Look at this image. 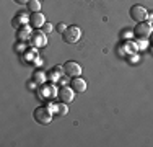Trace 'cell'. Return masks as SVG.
<instances>
[{
    "label": "cell",
    "mask_w": 153,
    "mask_h": 147,
    "mask_svg": "<svg viewBox=\"0 0 153 147\" xmlns=\"http://www.w3.org/2000/svg\"><path fill=\"white\" fill-rule=\"evenodd\" d=\"M51 108H52V111H54V115H57V116H65L68 113V106H67V103H64V101H60V103H51Z\"/></svg>",
    "instance_id": "4fadbf2b"
},
{
    "label": "cell",
    "mask_w": 153,
    "mask_h": 147,
    "mask_svg": "<svg viewBox=\"0 0 153 147\" xmlns=\"http://www.w3.org/2000/svg\"><path fill=\"white\" fill-rule=\"evenodd\" d=\"M33 118H34L36 123L42 124V126H47L51 124V121L54 119V111L51 106H38V108L33 111Z\"/></svg>",
    "instance_id": "6da1fadb"
},
{
    "label": "cell",
    "mask_w": 153,
    "mask_h": 147,
    "mask_svg": "<svg viewBox=\"0 0 153 147\" xmlns=\"http://www.w3.org/2000/svg\"><path fill=\"white\" fill-rule=\"evenodd\" d=\"M33 80L36 82V85H42V83H46V74L42 70H34V74H33Z\"/></svg>",
    "instance_id": "9a60e30c"
},
{
    "label": "cell",
    "mask_w": 153,
    "mask_h": 147,
    "mask_svg": "<svg viewBox=\"0 0 153 147\" xmlns=\"http://www.w3.org/2000/svg\"><path fill=\"white\" fill-rule=\"evenodd\" d=\"M31 34H33V28L30 26V25H25V26H21V28L16 29V39H18V43L30 41Z\"/></svg>",
    "instance_id": "7c38bea8"
},
{
    "label": "cell",
    "mask_w": 153,
    "mask_h": 147,
    "mask_svg": "<svg viewBox=\"0 0 153 147\" xmlns=\"http://www.w3.org/2000/svg\"><path fill=\"white\" fill-rule=\"evenodd\" d=\"M25 25H30V16H28L26 13L20 12V13H16L15 16L12 18V26L15 28V29L25 26Z\"/></svg>",
    "instance_id": "8fae6325"
},
{
    "label": "cell",
    "mask_w": 153,
    "mask_h": 147,
    "mask_svg": "<svg viewBox=\"0 0 153 147\" xmlns=\"http://www.w3.org/2000/svg\"><path fill=\"white\" fill-rule=\"evenodd\" d=\"M26 10L30 13H36V12H41V2L39 0H30L26 5Z\"/></svg>",
    "instance_id": "5bb4252c"
},
{
    "label": "cell",
    "mask_w": 153,
    "mask_h": 147,
    "mask_svg": "<svg viewBox=\"0 0 153 147\" xmlns=\"http://www.w3.org/2000/svg\"><path fill=\"white\" fill-rule=\"evenodd\" d=\"M130 18L137 23H142V21H147L148 20V10L142 5H132L130 7Z\"/></svg>",
    "instance_id": "277c9868"
},
{
    "label": "cell",
    "mask_w": 153,
    "mask_h": 147,
    "mask_svg": "<svg viewBox=\"0 0 153 147\" xmlns=\"http://www.w3.org/2000/svg\"><path fill=\"white\" fill-rule=\"evenodd\" d=\"M70 87L74 88L76 93H83L88 88V82L85 79H82V77H74V79H70Z\"/></svg>",
    "instance_id": "30bf717a"
},
{
    "label": "cell",
    "mask_w": 153,
    "mask_h": 147,
    "mask_svg": "<svg viewBox=\"0 0 153 147\" xmlns=\"http://www.w3.org/2000/svg\"><path fill=\"white\" fill-rule=\"evenodd\" d=\"M135 46H137V51H138V49H145V47L148 46V43H147V39H137V41H135Z\"/></svg>",
    "instance_id": "e0dca14e"
},
{
    "label": "cell",
    "mask_w": 153,
    "mask_h": 147,
    "mask_svg": "<svg viewBox=\"0 0 153 147\" xmlns=\"http://www.w3.org/2000/svg\"><path fill=\"white\" fill-rule=\"evenodd\" d=\"M153 31V25L147 23V21H142V23H137V26L134 28V36L137 39H148Z\"/></svg>",
    "instance_id": "3957f363"
},
{
    "label": "cell",
    "mask_w": 153,
    "mask_h": 147,
    "mask_svg": "<svg viewBox=\"0 0 153 147\" xmlns=\"http://www.w3.org/2000/svg\"><path fill=\"white\" fill-rule=\"evenodd\" d=\"M57 92L56 87L52 85V83H42L41 88H39V98L41 100H46V98H54L57 97Z\"/></svg>",
    "instance_id": "ba28073f"
},
{
    "label": "cell",
    "mask_w": 153,
    "mask_h": 147,
    "mask_svg": "<svg viewBox=\"0 0 153 147\" xmlns=\"http://www.w3.org/2000/svg\"><path fill=\"white\" fill-rule=\"evenodd\" d=\"M119 38H121L122 41H130V39L134 38V31H129V29H122L121 34H119Z\"/></svg>",
    "instance_id": "2e32d148"
},
{
    "label": "cell",
    "mask_w": 153,
    "mask_h": 147,
    "mask_svg": "<svg viewBox=\"0 0 153 147\" xmlns=\"http://www.w3.org/2000/svg\"><path fill=\"white\" fill-rule=\"evenodd\" d=\"M152 25H153V20H152Z\"/></svg>",
    "instance_id": "7402d4cb"
},
{
    "label": "cell",
    "mask_w": 153,
    "mask_h": 147,
    "mask_svg": "<svg viewBox=\"0 0 153 147\" xmlns=\"http://www.w3.org/2000/svg\"><path fill=\"white\" fill-rule=\"evenodd\" d=\"M75 93L76 92L72 87H62V88H59V92H57V98L64 103H72L75 98Z\"/></svg>",
    "instance_id": "52a82bcc"
},
{
    "label": "cell",
    "mask_w": 153,
    "mask_h": 147,
    "mask_svg": "<svg viewBox=\"0 0 153 147\" xmlns=\"http://www.w3.org/2000/svg\"><path fill=\"white\" fill-rule=\"evenodd\" d=\"M15 2L18 3V5H28V2H30V0H15Z\"/></svg>",
    "instance_id": "ffe728a7"
},
{
    "label": "cell",
    "mask_w": 153,
    "mask_h": 147,
    "mask_svg": "<svg viewBox=\"0 0 153 147\" xmlns=\"http://www.w3.org/2000/svg\"><path fill=\"white\" fill-rule=\"evenodd\" d=\"M41 29H42V31L46 33V34H49V33H51V31H52V29H54V25H52V23H44V26H42Z\"/></svg>",
    "instance_id": "ac0fdd59"
},
{
    "label": "cell",
    "mask_w": 153,
    "mask_h": 147,
    "mask_svg": "<svg viewBox=\"0 0 153 147\" xmlns=\"http://www.w3.org/2000/svg\"><path fill=\"white\" fill-rule=\"evenodd\" d=\"M148 39H152V43H153V31H152V34H150V38Z\"/></svg>",
    "instance_id": "44dd1931"
},
{
    "label": "cell",
    "mask_w": 153,
    "mask_h": 147,
    "mask_svg": "<svg viewBox=\"0 0 153 147\" xmlns=\"http://www.w3.org/2000/svg\"><path fill=\"white\" fill-rule=\"evenodd\" d=\"M62 38H64L65 43L68 44H75L80 41V38H82V29L78 26H75V25H72V26H67V29L64 31V34H62Z\"/></svg>",
    "instance_id": "7a4b0ae2"
},
{
    "label": "cell",
    "mask_w": 153,
    "mask_h": 147,
    "mask_svg": "<svg viewBox=\"0 0 153 147\" xmlns=\"http://www.w3.org/2000/svg\"><path fill=\"white\" fill-rule=\"evenodd\" d=\"M65 29H67V25H65V23H59V25H57V31H59L60 34H64Z\"/></svg>",
    "instance_id": "d6986e66"
},
{
    "label": "cell",
    "mask_w": 153,
    "mask_h": 147,
    "mask_svg": "<svg viewBox=\"0 0 153 147\" xmlns=\"http://www.w3.org/2000/svg\"><path fill=\"white\" fill-rule=\"evenodd\" d=\"M46 23V18L41 12H36V13H30V26L33 29H41Z\"/></svg>",
    "instance_id": "9c48e42d"
},
{
    "label": "cell",
    "mask_w": 153,
    "mask_h": 147,
    "mask_svg": "<svg viewBox=\"0 0 153 147\" xmlns=\"http://www.w3.org/2000/svg\"><path fill=\"white\" fill-rule=\"evenodd\" d=\"M30 44L33 47H44L47 44V34L42 29H33V34L30 38Z\"/></svg>",
    "instance_id": "5b68a950"
},
{
    "label": "cell",
    "mask_w": 153,
    "mask_h": 147,
    "mask_svg": "<svg viewBox=\"0 0 153 147\" xmlns=\"http://www.w3.org/2000/svg\"><path fill=\"white\" fill-rule=\"evenodd\" d=\"M62 67H64V74L67 77H70V79L82 75V65H80L78 62H75V61H67Z\"/></svg>",
    "instance_id": "8992f818"
}]
</instances>
